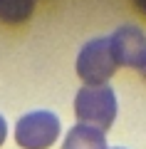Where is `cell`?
<instances>
[{
    "label": "cell",
    "instance_id": "8",
    "mask_svg": "<svg viewBox=\"0 0 146 149\" xmlns=\"http://www.w3.org/2000/svg\"><path fill=\"white\" fill-rule=\"evenodd\" d=\"M134 3L139 5V10H141V13H146V0H134Z\"/></svg>",
    "mask_w": 146,
    "mask_h": 149
},
{
    "label": "cell",
    "instance_id": "1",
    "mask_svg": "<svg viewBox=\"0 0 146 149\" xmlns=\"http://www.w3.org/2000/svg\"><path fill=\"white\" fill-rule=\"evenodd\" d=\"M74 114L79 124L97 127L107 134L116 117V95L109 85H84L74 97Z\"/></svg>",
    "mask_w": 146,
    "mask_h": 149
},
{
    "label": "cell",
    "instance_id": "4",
    "mask_svg": "<svg viewBox=\"0 0 146 149\" xmlns=\"http://www.w3.org/2000/svg\"><path fill=\"white\" fill-rule=\"evenodd\" d=\"M109 45H111V55H114L116 65L144 70V65H146V35H144V30H139L136 25H121L109 37Z\"/></svg>",
    "mask_w": 146,
    "mask_h": 149
},
{
    "label": "cell",
    "instance_id": "6",
    "mask_svg": "<svg viewBox=\"0 0 146 149\" xmlns=\"http://www.w3.org/2000/svg\"><path fill=\"white\" fill-rule=\"evenodd\" d=\"M32 8L35 0H0V20L10 25L25 22L32 15Z\"/></svg>",
    "mask_w": 146,
    "mask_h": 149
},
{
    "label": "cell",
    "instance_id": "2",
    "mask_svg": "<svg viewBox=\"0 0 146 149\" xmlns=\"http://www.w3.org/2000/svg\"><path fill=\"white\" fill-rule=\"evenodd\" d=\"M116 67L119 65L111 55L109 37L89 40L77 55V74L82 77L84 85H107Z\"/></svg>",
    "mask_w": 146,
    "mask_h": 149
},
{
    "label": "cell",
    "instance_id": "9",
    "mask_svg": "<svg viewBox=\"0 0 146 149\" xmlns=\"http://www.w3.org/2000/svg\"><path fill=\"white\" fill-rule=\"evenodd\" d=\"M141 74H144V80H146V65H144V70H141Z\"/></svg>",
    "mask_w": 146,
    "mask_h": 149
},
{
    "label": "cell",
    "instance_id": "3",
    "mask_svg": "<svg viewBox=\"0 0 146 149\" xmlns=\"http://www.w3.org/2000/svg\"><path fill=\"white\" fill-rule=\"evenodd\" d=\"M60 137V119L52 112H30L20 117L15 139L22 149H47Z\"/></svg>",
    "mask_w": 146,
    "mask_h": 149
},
{
    "label": "cell",
    "instance_id": "5",
    "mask_svg": "<svg viewBox=\"0 0 146 149\" xmlns=\"http://www.w3.org/2000/svg\"><path fill=\"white\" fill-rule=\"evenodd\" d=\"M62 149H109L107 147V134L89 124H77L67 132Z\"/></svg>",
    "mask_w": 146,
    "mask_h": 149
},
{
    "label": "cell",
    "instance_id": "7",
    "mask_svg": "<svg viewBox=\"0 0 146 149\" xmlns=\"http://www.w3.org/2000/svg\"><path fill=\"white\" fill-rule=\"evenodd\" d=\"M5 137H8V124H5V119L0 117V147H3V142H5Z\"/></svg>",
    "mask_w": 146,
    "mask_h": 149
}]
</instances>
